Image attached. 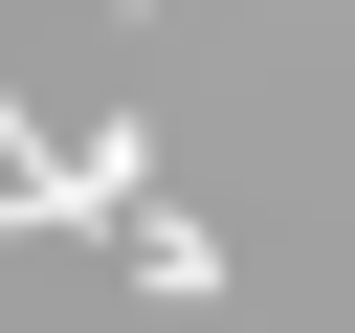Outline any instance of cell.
Wrapping results in <instances>:
<instances>
[{
  "mask_svg": "<svg viewBox=\"0 0 355 333\" xmlns=\"http://www.w3.org/2000/svg\"><path fill=\"white\" fill-rule=\"evenodd\" d=\"M67 200L133 222V200H155V111H89V133H67Z\"/></svg>",
  "mask_w": 355,
  "mask_h": 333,
  "instance_id": "6da1fadb",
  "label": "cell"
},
{
  "mask_svg": "<svg viewBox=\"0 0 355 333\" xmlns=\"http://www.w3.org/2000/svg\"><path fill=\"white\" fill-rule=\"evenodd\" d=\"M111 244H133V289H178V311H200V289H222V222H200V200H133V222H111Z\"/></svg>",
  "mask_w": 355,
  "mask_h": 333,
  "instance_id": "7a4b0ae2",
  "label": "cell"
},
{
  "mask_svg": "<svg viewBox=\"0 0 355 333\" xmlns=\"http://www.w3.org/2000/svg\"><path fill=\"white\" fill-rule=\"evenodd\" d=\"M0 222H89V200H67V133H44L22 89H0Z\"/></svg>",
  "mask_w": 355,
  "mask_h": 333,
  "instance_id": "3957f363",
  "label": "cell"
}]
</instances>
